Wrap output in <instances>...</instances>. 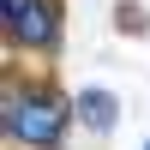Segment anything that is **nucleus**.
I'll return each instance as SVG.
<instances>
[{"label": "nucleus", "instance_id": "obj_3", "mask_svg": "<svg viewBox=\"0 0 150 150\" xmlns=\"http://www.w3.org/2000/svg\"><path fill=\"white\" fill-rule=\"evenodd\" d=\"M72 114H78L90 132H108V126H114V114H120V102H114L108 90H78V96H72Z\"/></svg>", "mask_w": 150, "mask_h": 150}, {"label": "nucleus", "instance_id": "obj_1", "mask_svg": "<svg viewBox=\"0 0 150 150\" xmlns=\"http://www.w3.org/2000/svg\"><path fill=\"white\" fill-rule=\"evenodd\" d=\"M66 114L72 102H60L54 90H18V84H6V138L24 144V150H54L60 132H66Z\"/></svg>", "mask_w": 150, "mask_h": 150}, {"label": "nucleus", "instance_id": "obj_4", "mask_svg": "<svg viewBox=\"0 0 150 150\" xmlns=\"http://www.w3.org/2000/svg\"><path fill=\"white\" fill-rule=\"evenodd\" d=\"M114 18H120V30H132V36H144V24H150V18H144V6H132V0L114 12Z\"/></svg>", "mask_w": 150, "mask_h": 150}, {"label": "nucleus", "instance_id": "obj_2", "mask_svg": "<svg viewBox=\"0 0 150 150\" xmlns=\"http://www.w3.org/2000/svg\"><path fill=\"white\" fill-rule=\"evenodd\" d=\"M6 12V36L24 48H48L54 42V0H0Z\"/></svg>", "mask_w": 150, "mask_h": 150}, {"label": "nucleus", "instance_id": "obj_5", "mask_svg": "<svg viewBox=\"0 0 150 150\" xmlns=\"http://www.w3.org/2000/svg\"><path fill=\"white\" fill-rule=\"evenodd\" d=\"M144 150H150V144H144Z\"/></svg>", "mask_w": 150, "mask_h": 150}]
</instances>
